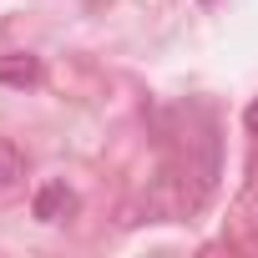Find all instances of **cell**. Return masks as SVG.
I'll use <instances>...</instances> for the list:
<instances>
[{"mask_svg": "<svg viewBox=\"0 0 258 258\" xmlns=\"http://www.w3.org/2000/svg\"><path fill=\"white\" fill-rule=\"evenodd\" d=\"M71 208H76V198H71L66 182H46V187L36 192V218H41V223H61Z\"/></svg>", "mask_w": 258, "mask_h": 258, "instance_id": "6da1fadb", "label": "cell"}, {"mask_svg": "<svg viewBox=\"0 0 258 258\" xmlns=\"http://www.w3.org/2000/svg\"><path fill=\"white\" fill-rule=\"evenodd\" d=\"M36 76H41L36 56H0V81H6V86H31Z\"/></svg>", "mask_w": 258, "mask_h": 258, "instance_id": "7a4b0ae2", "label": "cell"}, {"mask_svg": "<svg viewBox=\"0 0 258 258\" xmlns=\"http://www.w3.org/2000/svg\"><path fill=\"white\" fill-rule=\"evenodd\" d=\"M11 182H21V152L11 142H0V187H11Z\"/></svg>", "mask_w": 258, "mask_h": 258, "instance_id": "3957f363", "label": "cell"}]
</instances>
